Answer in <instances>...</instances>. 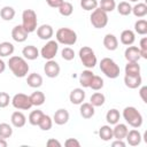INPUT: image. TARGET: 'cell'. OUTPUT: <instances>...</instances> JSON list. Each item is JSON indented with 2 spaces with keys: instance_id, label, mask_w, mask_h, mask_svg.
Segmentation results:
<instances>
[{
  "instance_id": "obj_1",
  "label": "cell",
  "mask_w": 147,
  "mask_h": 147,
  "mask_svg": "<svg viewBox=\"0 0 147 147\" xmlns=\"http://www.w3.org/2000/svg\"><path fill=\"white\" fill-rule=\"evenodd\" d=\"M8 67L10 69V71L13 72V75L17 78H23L28 75L29 72V64L26 62V60L22 56H10L8 60Z\"/></svg>"
},
{
  "instance_id": "obj_2",
  "label": "cell",
  "mask_w": 147,
  "mask_h": 147,
  "mask_svg": "<svg viewBox=\"0 0 147 147\" xmlns=\"http://www.w3.org/2000/svg\"><path fill=\"white\" fill-rule=\"evenodd\" d=\"M122 116L123 118L125 119V122L132 126L133 129H138L142 125V122H144V118H142V115L140 114V111L133 107V106H129V107H125L123 109V113H122Z\"/></svg>"
},
{
  "instance_id": "obj_3",
  "label": "cell",
  "mask_w": 147,
  "mask_h": 147,
  "mask_svg": "<svg viewBox=\"0 0 147 147\" xmlns=\"http://www.w3.org/2000/svg\"><path fill=\"white\" fill-rule=\"evenodd\" d=\"M56 41L64 46H72L77 42V33L70 28H60L55 33Z\"/></svg>"
},
{
  "instance_id": "obj_4",
  "label": "cell",
  "mask_w": 147,
  "mask_h": 147,
  "mask_svg": "<svg viewBox=\"0 0 147 147\" xmlns=\"http://www.w3.org/2000/svg\"><path fill=\"white\" fill-rule=\"evenodd\" d=\"M100 70L102 71V74L110 78V79H115L119 76V72H121V69L118 67V64L110 57H103L101 61H100Z\"/></svg>"
},
{
  "instance_id": "obj_5",
  "label": "cell",
  "mask_w": 147,
  "mask_h": 147,
  "mask_svg": "<svg viewBox=\"0 0 147 147\" xmlns=\"http://www.w3.org/2000/svg\"><path fill=\"white\" fill-rule=\"evenodd\" d=\"M78 56L86 69H93L98 63V59L94 51L88 46H83L78 52Z\"/></svg>"
},
{
  "instance_id": "obj_6",
  "label": "cell",
  "mask_w": 147,
  "mask_h": 147,
  "mask_svg": "<svg viewBox=\"0 0 147 147\" xmlns=\"http://www.w3.org/2000/svg\"><path fill=\"white\" fill-rule=\"evenodd\" d=\"M37 24H38V20H37V14L33 9H25L22 13V25L23 28L29 32H34L37 30Z\"/></svg>"
},
{
  "instance_id": "obj_7",
  "label": "cell",
  "mask_w": 147,
  "mask_h": 147,
  "mask_svg": "<svg viewBox=\"0 0 147 147\" xmlns=\"http://www.w3.org/2000/svg\"><path fill=\"white\" fill-rule=\"evenodd\" d=\"M90 21H91V24L93 25V28L103 29L108 24V13L103 11L102 9H100L98 7L94 10H92L91 16H90Z\"/></svg>"
},
{
  "instance_id": "obj_8",
  "label": "cell",
  "mask_w": 147,
  "mask_h": 147,
  "mask_svg": "<svg viewBox=\"0 0 147 147\" xmlns=\"http://www.w3.org/2000/svg\"><path fill=\"white\" fill-rule=\"evenodd\" d=\"M57 52H59V42L56 40L49 39L41 47V49H40L39 53H40V55H41L42 59H45V60H53L56 56Z\"/></svg>"
},
{
  "instance_id": "obj_9",
  "label": "cell",
  "mask_w": 147,
  "mask_h": 147,
  "mask_svg": "<svg viewBox=\"0 0 147 147\" xmlns=\"http://www.w3.org/2000/svg\"><path fill=\"white\" fill-rule=\"evenodd\" d=\"M11 105L17 110H29L32 107L30 96L24 93H17L11 98Z\"/></svg>"
},
{
  "instance_id": "obj_10",
  "label": "cell",
  "mask_w": 147,
  "mask_h": 147,
  "mask_svg": "<svg viewBox=\"0 0 147 147\" xmlns=\"http://www.w3.org/2000/svg\"><path fill=\"white\" fill-rule=\"evenodd\" d=\"M61 68L60 64L53 59V60H47V62L44 65V72L48 78H55L60 75Z\"/></svg>"
},
{
  "instance_id": "obj_11",
  "label": "cell",
  "mask_w": 147,
  "mask_h": 147,
  "mask_svg": "<svg viewBox=\"0 0 147 147\" xmlns=\"http://www.w3.org/2000/svg\"><path fill=\"white\" fill-rule=\"evenodd\" d=\"M28 34L29 32L23 28L22 24L15 25L11 30V38L16 42H24L28 39Z\"/></svg>"
},
{
  "instance_id": "obj_12",
  "label": "cell",
  "mask_w": 147,
  "mask_h": 147,
  "mask_svg": "<svg viewBox=\"0 0 147 147\" xmlns=\"http://www.w3.org/2000/svg\"><path fill=\"white\" fill-rule=\"evenodd\" d=\"M69 118H70V115H69V111L64 108H60L57 109L54 115H53V122L56 124V125H64L69 122Z\"/></svg>"
},
{
  "instance_id": "obj_13",
  "label": "cell",
  "mask_w": 147,
  "mask_h": 147,
  "mask_svg": "<svg viewBox=\"0 0 147 147\" xmlns=\"http://www.w3.org/2000/svg\"><path fill=\"white\" fill-rule=\"evenodd\" d=\"M124 57H125V60L127 62H138L141 59L139 47L132 46V45L127 46V48L124 52Z\"/></svg>"
},
{
  "instance_id": "obj_14",
  "label": "cell",
  "mask_w": 147,
  "mask_h": 147,
  "mask_svg": "<svg viewBox=\"0 0 147 147\" xmlns=\"http://www.w3.org/2000/svg\"><path fill=\"white\" fill-rule=\"evenodd\" d=\"M125 139H126L127 145H130V146H132V147H136V146H138V145L141 144L142 136H141V133L139 132V130L132 129V130L127 131V134H126Z\"/></svg>"
},
{
  "instance_id": "obj_15",
  "label": "cell",
  "mask_w": 147,
  "mask_h": 147,
  "mask_svg": "<svg viewBox=\"0 0 147 147\" xmlns=\"http://www.w3.org/2000/svg\"><path fill=\"white\" fill-rule=\"evenodd\" d=\"M54 34V30L49 24H41L37 28V36L42 40H49Z\"/></svg>"
},
{
  "instance_id": "obj_16",
  "label": "cell",
  "mask_w": 147,
  "mask_h": 147,
  "mask_svg": "<svg viewBox=\"0 0 147 147\" xmlns=\"http://www.w3.org/2000/svg\"><path fill=\"white\" fill-rule=\"evenodd\" d=\"M85 91L82 87L74 88L69 94V100L72 105H80L85 100Z\"/></svg>"
},
{
  "instance_id": "obj_17",
  "label": "cell",
  "mask_w": 147,
  "mask_h": 147,
  "mask_svg": "<svg viewBox=\"0 0 147 147\" xmlns=\"http://www.w3.org/2000/svg\"><path fill=\"white\" fill-rule=\"evenodd\" d=\"M103 46L106 49L113 52V51H116L117 47H118V39L115 34L113 33H107L105 37H103Z\"/></svg>"
},
{
  "instance_id": "obj_18",
  "label": "cell",
  "mask_w": 147,
  "mask_h": 147,
  "mask_svg": "<svg viewBox=\"0 0 147 147\" xmlns=\"http://www.w3.org/2000/svg\"><path fill=\"white\" fill-rule=\"evenodd\" d=\"M124 84L126 87L131 88V90H134V88H138L141 86L142 84V78L140 75H137V76H129V75H125L124 76Z\"/></svg>"
},
{
  "instance_id": "obj_19",
  "label": "cell",
  "mask_w": 147,
  "mask_h": 147,
  "mask_svg": "<svg viewBox=\"0 0 147 147\" xmlns=\"http://www.w3.org/2000/svg\"><path fill=\"white\" fill-rule=\"evenodd\" d=\"M10 122H11V125H13L14 127L20 129V127H23V126L25 125V123H26V117H25V115H24L22 111L16 110V111H14V113L11 114V116H10Z\"/></svg>"
},
{
  "instance_id": "obj_20",
  "label": "cell",
  "mask_w": 147,
  "mask_h": 147,
  "mask_svg": "<svg viewBox=\"0 0 147 147\" xmlns=\"http://www.w3.org/2000/svg\"><path fill=\"white\" fill-rule=\"evenodd\" d=\"M129 127L124 123H116L115 126L113 127V137L114 139H122L124 140L126 134H127Z\"/></svg>"
},
{
  "instance_id": "obj_21",
  "label": "cell",
  "mask_w": 147,
  "mask_h": 147,
  "mask_svg": "<svg viewBox=\"0 0 147 147\" xmlns=\"http://www.w3.org/2000/svg\"><path fill=\"white\" fill-rule=\"evenodd\" d=\"M22 55H23V57H24L25 60L33 61V60H36V59L40 55V53H39V51H38V48H37L36 46H33V45H28V46H25V47L22 49Z\"/></svg>"
},
{
  "instance_id": "obj_22",
  "label": "cell",
  "mask_w": 147,
  "mask_h": 147,
  "mask_svg": "<svg viewBox=\"0 0 147 147\" xmlns=\"http://www.w3.org/2000/svg\"><path fill=\"white\" fill-rule=\"evenodd\" d=\"M119 40L123 45L125 46H130V45H133V42L136 41V33L134 31L130 30V29H126V30H123L121 32V36H119Z\"/></svg>"
},
{
  "instance_id": "obj_23",
  "label": "cell",
  "mask_w": 147,
  "mask_h": 147,
  "mask_svg": "<svg viewBox=\"0 0 147 147\" xmlns=\"http://www.w3.org/2000/svg\"><path fill=\"white\" fill-rule=\"evenodd\" d=\"M95 107L92 106L90 102H82L80 103V108H79V113H80V116L85 119H88V118H92L95 114Z\"/></svg>"
},
{
  "instance_id": "obj_24",
  "label": "cell",
  "mask_w": 147,
  "mask_h": 147,
  "mask_svg": "<svg viewBox=\"0 0 147 147\" xmlns=\"http://www.w3.org/2000/svg\"><path fill=\"white\" fill-rule=\"evenodd\" d=\"M42 82L44 80H42L41 75H39L37 72H32V74L28 75V77H26V83L32 88H39L42 85Z\"/></svg>"
},
{
  "instance_id": "obj_25",
  "label": "cell",
  "mask_w": 147,
  "mask_h": 147,
  "mask_svg": "<svg viewBox=\"0 0 147 147\" xmlns=\"http://www.w3.org/2000/svg\"><path fill=\"white\" fill-rule=\"evenodd\" d=\"M93 72L91 69H86V70H83L79 75V84L82 85V87H88L90 86V83L92 80V77H93Z\"/></svg>"
},
{
  "instance_id": "obj_26",
  "label": "cell",
  "mask_w": 147,
  "mask_h": 147,
  "mask_svg": "<svg viewBox=\"0 0 147 147\" xmlns=\"http://www.w3.org/2000/svg\"><path fill=\"white\" fill-rule=\"evenodd\" d=\"M98 133H99V137L101 138V140H103V141H109V140L114 139V137H113V127H110L109 124L100 126Z\"/></svg>"
},
{
  "instance_id": "obj_27",
  "label": "cell",
  "mask_w": 147,
  "mask_h": 147,
  "mask_svg": "<svg viewBox=\"0 0 147 147\" xmlns=\"http://www.w3.org/2000/svg\"><path fill=\"white\" fill-rule=\"evenodd\" d=\"M15 51V47L9 41H2L0 42V57H7L13 55Z\"/></svg>"
},
{
  "instance_id": "obj_28",
  "label": "cell",
  "mask_w": 147,
  "mask_h": 147,
  "mask_svg": "<svg viewBox=\"0 0 147 147\" xmlns=\"http://www.w3.org/2000/svg\"><path fill=\"white\" fill-rule=\"evenodd\" d=\"M136 17L138 18H142L147 15V5L144 2H138L132 7V11H131Z\"/></svg>"
},
{
  "instance_id": "obj_29",
  "label": "cell",
  "mask_w": 147,
  "mask_h": 147,
  "mask_svg": "<svg viewBox=\"0 0 147 147\" xmlns=\"http://www.w3.org/2000/svg\"><path fill=\"white\" fill-rule=\"evenodd\" d=\"M29 96H30V101H31L32 106H36V107L44 105V102L46 100V96H45L44 92H41V91H36Z\"/></svg>"
},
{
  "instance_id": "obj_30",
  "label": "cell",
  "mask_w": 147,
  "mask_h": 147,
  "mask_svg": "<svg viewBox=\"0 0 147 147\" xmlns=\"http://www.w3.org/2000/svg\"><path fill=\"white\" fill-rule=\"evenodd\" d=\"M119 118H121V114L116 108L108 110L106 114V121L109 125H115L116 123L119 122Z\"/></svg>"
},
{
  "instance_id": "obj_31",
  "label": "cell",
  "mask_w": 147,
  "mask_h": 147,
  "mask_svg": "<svg viewBox=\"0 0 147 147\" xmlns=\"http://www.w3.org/2000/svg\"><path fill=\"white\" fill-rule=\"evenodd\" d=\"M105 101H106V96L101 92H95L90 98V103L92 106H94V107H101V106H103L105 105Z\"/></svg>"
},
{
  "instance_id": "obj_32",
  "label": "cell",
  "mask_w": 147,
  "mask_h": 147,
  "mask_svg": "<svg viewBox=\"0 0 147 147\" xmlns=\"http://www.w3.org/2000/svg\"><path fill=\"white\" fill-rule=\"evenodd\" d=\"M125 75H129V76H137V75H140V65L138 64V62H127L125 64Z\"/></svg>"
},
{
  "instance_id": "obj_33",
  "label": "cell",
  "mask_w": 147,
  "mask_h": 147,
  "mask_svg": "<svg viewBox=\"0 0 147 147\" xmlns=\"http://www.w3.org/2000/svg\"><path fill=\"white\" fill-rule=\"evenodd\" d=\"M15 14L16 11L11 6H5L0 10V16L3 21H11L15 17Z\"/></svg>"
},
{
  "instance_id": "obj_34",
  "label": "cell",
  "mask_w": 147,
  "mask_h": 147,
  "mask_svg": "<svg viewBox=\"0 0 147 147\" xmlns=\"http://www.w3.org/2000/svg\"><path fill=\"white\" fill-rule=\"evenodd\" d=\"M116 9L119 15L122 16H127L132 11V6L130 5L129 1H121L118 5H116Z\"/></svg>"
},
{
  "instance_id": "obj_35",
  "label": "cell",
  "mask_w": 147,
  "mask_h": 147,
  "mask_svg": "<svg viewBox=\"0 0 147 147\" xmlns=\"http://www.w3.org/2000/svg\"><path fill=\"white\" fill-rule=\"evenodd\" d=\"M38 126H39V129L41 131H48V130H51L52 126H53V118L49 115H45L44 114V116L41 117Z\"/></svg>"
},
{
  "instance_id": "obj_36",
  "label": "cell",
  "mask_w": 147,
  "mask_h": 147,
  "mask_svg": "<svg viewBox=\"0 0 147 147\" xmlns=\"http://www.w3.org/2000/svg\"><path fill=\"white\" fill-rule=\"evenodd\" d=\"M99 8L106 13H111L116 9V1L115 0H100Z\"/></svg>"
},
{
  "instance_id": "obj_37",
  "label": "cell",
  "mask_w": 147,
  "mask_h": 147,
  "mask_svg": "<svg viewBox=\"0 0 147 147\" xmlns=\"http://www.w3.org/2000/svg\"><path fill=\"white\" fill-rule=\"evenodd\" d=\"M42 116H44V113H42L41 110H39V109H36V110H32V111L30 113L28 121H29V123H30L31 125L37 126V125L39 124V122H40V119H41Z\"/></svg>"
},
{
  "instance_id": "obj_38",
  "label": "cell",
  "mask_w": 147,
  "mask_h": 147,
  "mask_svg": "<svg viewBox=\"0 0 147 147\" xmlns=\"http://www.w3.org/2000/svg\"><path fill=\"white\" fill-rule=\"evenodd\" d=\"M134 32L140 34V36H145L147 34V21L144 18L138 20L134 23Z\"/></svg>"
},
{
  "instance_id": "obj_39",
  "label": "cell",
  "mask_w": 147,
  "mask_h": 147,
  "mask_svg": "<svg viewBox=\"0 0 147 147\" xmlns=\"http://www.w3.org/2000/svg\"><path fill=\"white\" fill-rule=\"evenodd\" d=\"M57 9H59V13L64 17H68L74 13V6H72V3L68 2V1H63L62 5Z\"/></svg>"
},
{
  "instance_id": "obj_40",
  "label": "cell",
  "mask_w": 147,
  "mask_h": 147,
  "mask_svg": "<svg viewBox=\"0 0 147 147\" xmlns=\"http://www.w3.org/2000/svg\"><path fill=\"white\" fill-rule=\"evenodd\" d=\"M13 136V127L8 123H0V138L8 139Z\"/></svg>"
},
{
  "instance_id": "obj_41",
  "label": "cell",
  "mask_w": 147,
  "mask_h": 147,
  "mask_svg": "<svg viewBox=\"0 0 147 147\" xmlns=\"http://www.w3.org/2000/svg\"><path fill=\"white\" fill-rule=\"evenodd\" d=\"M103 85H105L103 79H102L100 76H98V75H93L92 80H91L88 87L92 88L93 91H99V90H101V88L103 87Z\"/></svg>"
},
{
  "instance_id": "obj_42",
  "label": "cell",
  "mask_w": 147,
  "mask_h": 147,
  "mask_svg": "<svg viewBox=\"0 0 147 147\" xmlns=\"http://www.w3.org/2000/svg\"><path fill=\"white\" fill-rule=\"evenodd\" d=\"M98 0H80V7L86 11H92L95 8H98Z\"/></svg>"
},
{
  "instance_id": "obj_43",
  "label": "cell",
  "mask_w": 147,
  "mask_h": 147,
  "mask_svg": "<svg viewBox=\"0 0 147 147\" xmlns=\"http://www.w3.org/2000/svg\"><path fill=\"white\" fill-rule=\"evenodd\" d=\"M61 56L65 61H71L75 59V51L71 47H64L61 51Z\"/></svg>"
},
{
  "instance_id": "obj_44",
  "label": "cell",
  "mask_w": 147,
  "mask_h": 147,
  "mask_svg": "<svg viewBox=\"0 0 147 147\" xmlns=\"http://www.w3.org/2000/svg\"><path fill=\"white\" fill-rule=\"evenodd\" d=\"M139 51L141 59H147V37H142L139 44Z\"/></svg>"
},
{
  "instance_id": "obj_45",
  "label": "cell",
  "mask_w": 147,
  "mask_h": 147,
  "mask_svg": "<svg viewBox=\"0 0 147 147\" xmlns=\"http://www.w3.org/2000/svg\"><path fill=\"white\" fill-rule=\"evenodd\" d=\"M11 99L7 92H0V108H6L10 103Z\"/></svg>"
},
{
  "instance_id": "obj_46",
  "label": "cell",
  "mask_w": 147,
  "mask_h": 147,
  "mask_svg": "<svg viewBox=\"0 0 147 147\" xmlns=\"http://www.w3.org/2000/svg\"><path fill=\"white\" fill-rule=\"evenodd\" d=\"M64 145L67 147H79L80 146V142L76 139V138H68L65 141H64Z\"/></svg>"
},
{
  "instance_id": "obj_47",
  "label": "cell",
  "mask_w": 147,
  "mask_h": 147,
  "mask_svg": "<svg viewBox=\"0 0 147 147\" xmlns=\"http://www.w3.org/2000/svg\"><path fill=\"white\" fill-rule=\"evenodd\" d=\"M139 95L141 98V100L147 103V86H141L139 90Z\"/></svg>"
},
{
  "instance_id": "obj_48",
  "label": "cell",
  "mask_w": 147,
  "mask_h": 147,
  "mask_svg": "<svg viewBox=\"0 0 147 147\" xmlns=\"http://www.w3.org/2000/svg\"><path fill=\"white\" fill-rule=\"evenodd\" d=\"M63 1H64V0H46L47 5H48L49 7H52V8H59V7L62 5Z\"/></svg>"
},
{
  "instance_id": "obj_49",
  "label": "cell",
  "mask_w": 147,
  "mask_h": 147,
  "mask_svg": "<svg viewBox=\"0 0 147 147\" xmlns=\"http://www.w3.org/2000/svg\"><path fill=\"white\" fill-rule=\"evenodd\" d=\"M46 145L48 147H61V142L57 140V139H54V138H49L46 142Z\"/></svg>"
},
{
  "instance_id": "obj_50",
  "label": "cell",
  "mask_w": 147,
  "mask_h": 147,
  "mask_svg": "<svg viewBox=\"0 0 147 147\" xmlns=\"http://www.w3.org/2000/svg\"><path fill=\"white\" fill-rule=\"evenodd\" d=\"M111 146L113 147H125L126 142H124V140H122V139H115L111 142Z\"/></svg>"
},
{
  "instance_id": "obj_51",
  "label": "cell",
  "mask_w": 147,
  "mask_h": 147,
  "mask_svg": "<svg viewBox=\"0 0 147 147\" xmlns=\"http://www.w3.org/2000/svg\"><path fill=\"white\" fill-rule=\"evenodd\" d=\"M6 70V63L2 59H0V74H2Z\"/></svg>"
},
{
  "instance_id": "obj_52",
  "label": "cell",
  "mask_w": 147,
  "mask_h": 147,
  "mask_svg": "<svg viewBox=\"0 0 147 147\" xmlns=\"http://www.w3.org/2000/svg\"><path fill=\"white\" fill-rule=\"evenodd\" d=\"M7 141H6V139H2V138H0V147H7Z\"/></svg>"
},
{
  "instance_id": "obj_53",
  "label": "cell",
  "mask_w": 147,
  "mask_h": 147,
  "mask_svg": "<svg viewBox=\"0 0 147 147\" xmlns=\"http://www.w3.org/2000/svg\"><path fill=\"white\" fill-rule=\"evenodd\" d=\"M129 2H139V0H127Z\"/></svg>"
}]
</instances>
